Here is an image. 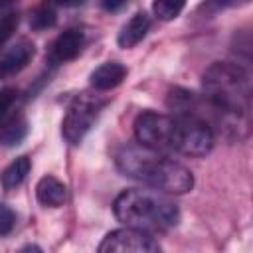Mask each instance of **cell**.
<instances>
[{"mask_svg": "<svg viewBox=\"0 0 253 253\" xmlns=\"http://www.w3.org/2000/svg\"><path fill=\"white\" fill-rule=\"evenodd\" d=\"M204 107L196 101L184 115L204 121L227 136H245L249 130L251 83L247 71L229 61H215L204 73Z\"/></svg>", "mask_w": 253, "mask_h": 253, "instance_id": "obj_1", "label": "cell"}, {"mask_svg": "<svg viewBox=\"0 0 253 253\" xmlns=\"http://www.w3.org/2000/svg\"><path fill=\"white\" fill-rule=\"evenodd\" d=\"M134 136L140 146L158 152L204 156L213 146L211 128L192 115H162L144 111L134 121Z\"/></svg>", "mask_w": 253, "mask_h": 253, "instance_id": "obj_2", "label": "cell"}, {"mask_svg": "<svg viewBox=\"0 0 253 253\" xmlns=\"http://www.w3.org/2000/svg\"><path fill=\"white\" fill-rule=\"evenodd\" d=\"M117 168L144 186L162 194H186L194 188V174L164 152L140 144L123 146L117 152Z\"/></svg>", "mask_w": 253, "mask_h": 253, "instance_id": "obj_3", "label": "cell"}, {"mask_svg": "<svg viewBox=\"0 0 253 253\" xmlns=\"http://www.w3.org/2000/svg\"><path fill=\"white\" fill-rule=\"evenodd\" d=\"M113 211L125 227H134L146 233L168 231L180 221V210L174 200L156 190H125L117 196Z\"/></svg>", "mask_w": 253, "mask_h": 253, "instance_id": "obj_4", "label": "cell"}, {"mask_svg": "<svg viewBox=\"0 0 253 253\" xmlns=\"http://www.w3.org/2000/svg\"><path fill=\"white\" fill-rule=\"evenodd\" d=\"M107 105V99L93 93H81L73 97L69 103L63 123H61V134L69 144H79L83 136L91 130L95 121L99 119L103 107Z\"/></svg>", "mask_w": 253, "mask_h": 253, "instance_id": "obj_5", "label": "cell"}, {"mask_svg": "<svg viewBox=\"0 0 253 253\" xmlns=\"http://www.w3.org/2000/svg\"><path fill=\"white\" fill-rule=\"evenodd\" d=\"M99 253H160V243L152 233L134 227H121L103 237Z\"/></svg>", "mask_w": 253, "mask_h": 253, "instance_id": "obj_6", "label": "cell"}, {"mask_svg": "<svg viewBox=\"0 0 253 253\" xmlns=\"http://www.w3.org/2000/svg\"><path fill=\"white\" fill-rule=\"evenodd\" d=\"M34 53H36L34 42H30L28 38H18L0 55V79H6V77L20 73L32 61Z\"/></svg>", "mask_w": 253, "mask_h": 253, "instance_id": "obj_7", "label": "cell"}, {"mask_svg": "<svg viewBox=\"0 0 253 253\" xmlns=\"http://www.w3.org/2000/svg\"><path fill=\"white\" fill-rule=\"evenodd\" d=\"M83 45H85V32L81 28H69L53 40L47 57L51 63H65L75 59L81 53Z\"/></svg>", "mask_w": 253, "mask_h": 253, "instance_id": "obj_8", "label": "cell"}, {"mask_svg": "<svg viewBox=\"0 0 253 253\" xmlns=\"http://www.w3.org/2000/svg\"><path fill=\"white\" fill-rule=\"evenodd\" d=\"M126 73L128 71H126V67L123 63H119V61H107V63L99 65L91 73L89 81H91V87L95 91H111V89H115L117 85L123 83V79L126 77Z\"/></svg>", "mask_w": 253, "mask_h": 253, "instance_id": "obj_9", "label": "cell"}, {"mask_svg": "<svg viewBox=\"0 0 253 253\" xmlns=\"http://www.w3.org/2000/svg\"><path fill=\"white\" fill-rule=\"evenodd\" d=\"M36 198L45 208H59L67 200V186L55 176H43L36 184Z\"/></svg>", "mask_w": 253, "mask_h": 253, "instance_id": "obj_10", "label": "cell"}, {"mask_svg": "<svg viewBox=\"0 0 253 253\" xmlns=\"http://www.w3.org/2000/svg\"><path fill=\"white\" fill-rule=\"evenodd\" d=\"M148 28H150V18L146 12H136L119 32V45L128 49V47H134L136 43H140L144 40V36L148 34Z\"/></svg>", "mask_w": 253, "mask_h": 253, "instance_id": "obj_11", "label": "cell"}, {"mask_svg": "<svg viewBox=\"0 0 253 253\" xmlns=\"http://www.w3.org/2000/svg\"><path fill=\"white\" fill-rule=\"evenodd\" d=\"M30 168H32V160H30L28 156H18L16 160H12V162L4 168V172H2V176H0L2 188H4V190H14V188H18V186L26 180V176L30 174Z\"/></svg>", "mask_w": 253, "mask_h": 253, "instance_id": "obj_12", "label": "cell"}, {"mask_svg": "<svg viewBox=\"0 0 253 253\" xmlns=\"http://www.w3.org/2000/svg\"><path fill=\"white\" fill-rule=\"evenodd\" d=\"M26 134H28V121H26L24 113H20L0 126V144L16 146L26 138Z\"/></svg>", "mask_w": 253, "mask_h": 253, "instance_id": "obj_13", "label": "cell"}, {"mask_svg": "<svg viewBox=\"0 0 253 253\" xmlns=\"http://www.w3.org/2000/svg\"><path fill=\"white\" fill-rule=\"evenodd\" d=\"M20 103H22V97H20L18 89H14V87L0 89V126L22 113Z\"/></svg>", "mask_w": 253, "mask_h": 253, "instance_id": "obj_14", "label": "cell"}, {"mask_svg": "<svg viewBox=\"0 0 253 253\" xmlns=\"http://www.w3.org/2000/svg\"><path fill=\"white\" fill-rule=\"evenodd\" d=\"M55 22H57V12L55 6L51 4H40L30 12V26L34 30H47L55 26Z\"/></svg>", "mask_w": 253, "mask_h": 253, "instance_id": "obj_15", "label": "cell"}, {"mask_svg": "<svg viewBox=\"0 0 253 253\" xmlns=\"http://www.w3.org/2000/svg\"><path fill=\"white\" fill-rule=\"evenodd\" d=\"M152 10L156 14V18L168 22L174 20L182 10H184V2H172V0H156L152 4Z\"/></svg>", "mask_w": 253, "mask_h": 253, "instance_id": "obj_16", "label": "cell"}, {"mask_svg": "<svg viewBox=\"0 0 253 253\" xmlns=\"http://www.w3.org/2000/svg\"><path fill=\"white\" fill-rule=\"evenodd\" d=\"M20 24V16L18 12H6L0 16V49L4 47V43L12 38V34L16 32Z\"/></svg>", "mask_w": 253, "mask_h": 253, "instance_id": "obj_17", "label": "cell"}, {"mask_svg": "<svg viewBox=\"0 0 253 253\" xmlns=\"http://www.w3.org/2000/svg\"><path fill=\"white\" fill-rule=\"evenodd\" d=\"M14 225H16V213L8 206L0 204V235H8L14 229Z\"/></svg>", "mask_w": 253, "mask_h": 253, "instance_id": "obj_18", "label": "cell"}, {"mask_svg": "<svg viewBox=\"0 0 253 253\" xmlns=\"http://www.w3.org/2000/svg\"><path fill=\"white\" fill-rule=\"evenodd\" d=\"M123 6H125V2H103V8L105 10H111V12L113 10H121Z\"/></svg>", "mask_w": 253, "mask_h": 253, "instance_id": "obj_19", "label": "cell"}, {"mask_svg": "<svg viewBox=\"0 0 253 253\" xmlns=\"http://www.w3.org/2000/svg\"><path fill=\"white\" fill-rule=\"evenodd\" d=\"M20 253H43L38 245H34V243H30V245H26V247H22L20 249Z\"/></svg>", "mask_w": 253, "mask_h": 253, "instance_id": "obj_20", "label": "cell"}]
</instances>
